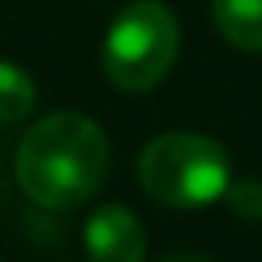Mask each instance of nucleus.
I'll list each match as a JSON object with an SVG mask.
<instances>
[{"label": "nucleus", "mask_w": 262, "mask_h": 262, "mask_svg": "<svg viewBox=\"0 0 262 262\" xmlns=\"http://www.w3.org/2000/svg\"><path fill=\"white\" fill-rule=\"evenodd\" d=\"M181 50V27L162 0H131L108 24L104 74L123 93H147L166 81Z\"/></svg>", "instance_id": "obj_3"}, {"label": "nucleus", "mask_w": 262, "mask_h": 262, "mask_svg": "<svg viewBox=\"0 0 262 262\" xmlns=\"http://www.w3.org/2000/svg\"><path fill=\"white\" fill-rule=\"evenodd\" d=\"M35 81L27 70L12 62H0V123H19L35 112Z\"/></svg>", "instance_id": "obj_6"}, {"label": "nucleus", "mask_w": 262, "mask_h": 262, "mask_svg": "<svg viewBox=\"0 0 262 262\" xmlns=\"http://www.w3.org/2000/svg\"><path fill=\"white\" fill-rule=\"evenodd\" d=\"M112 162L108 135L81 112H50L24 131L16 147V181L27 201L66 212L100 193Z\"/></svg>", "instance_id": "obj_1"}, {"label": "nucleus", "mask_w": 262, "mask_h": 262, "mask_svg": "<svg viewBox=\"0 0 262 262\" xmlns=\"http://www.w3.org/2000/svg\"><path fill=\"white\" fill-rule=\"evenodd\" d=\"M224 201H228V208L235 216H243V220H262V181L258 178L231 181L228 193H224Z\"/></svg>", "instance_id": "obj_7"}, {"label": "nucleus", "mask_w": 262, "mask_h": 262, "mask_svg": "<svg viewBox=\"0 0 262 262\" xmlns=\"http://www.w3.org/2000/svg\"><path fill=\"white\" fill-rule=\"evenodd\" d=\"M139 185L166 208H205L231 185V158L212 135L166 131L139 150Z\"/></svg>", "instance_id": "obj_2"}, {"label": "nucleus", "mask_w": 262, "mask_h": 262, "mask_svg": "<svg viewBox=\"0 0 262 262\" xmlns=\"http://www.w3.org/2000/svg\"><path fill=\"white\" fill-rule=\"evenodd\" d=\"M212 19L235 50L262 54V0H212Z\"/></svg>", "instance_id": "obj_5"}, {"label": "nucleus", "mask_w": 262, "mask_h": 262, "mask_svg": "<svg viewBox=\"0 0 262 262\" xmlns=\"http://www.w3.org/2000/svg\"><path fill=\"white\" fill-rule=\"evenodd\" d=\"M85 251H89V262H143L147 231L131 208L104 205L85 220Z\"/></svg>", "instance_id": "obj_4"}, {"label": "nucleus", "mask_w": 262, "mask_h": 262, "mask_svg": "<svg viewBox=\"0 0 262 262\" xmlns=\"http://www.w3.org/2000/svg\"><path fill=\"white\" fill-rule=\"evenodd\" d=\"M162 262H212V258H205V254H170Z\"/></svg>", "instance_id": "obj_8"}]
</instances>
